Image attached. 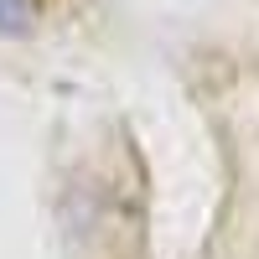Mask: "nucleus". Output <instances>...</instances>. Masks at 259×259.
Instances as JSON below:
<instances>
[{
    "label": "nucleus",
    "mask_w": 259,
    "mask_h": 259,
    "mask_svg": "<svg viewBox=\"0 0 259 259\" xmlns=\"http://www.w3.org/2000/svg\"><path fill=\"white\" fill-rule=\"evenodd\" d=\"M31 16H36L31 0H0V31H6V36L26 31V26H31Z\"/></svg>",
    "instance_id": "nucleus-1"
}]
</instances>
